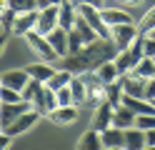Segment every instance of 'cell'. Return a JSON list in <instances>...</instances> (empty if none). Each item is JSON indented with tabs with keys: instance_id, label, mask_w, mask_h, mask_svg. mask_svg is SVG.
Wrapping results in <instances>:
<instances>
[{
	"instance_id": "12",
	"label": "cell",
	"mask_w": 155,
	"mask_h": 150,
	"mask_svg": "<svg viewBox=\"0 0 155 150\" xmlns=\"http://www.w3.org/2000/svg\"><path fill=\"white\" fill-rule=\"evenodd\" d=\"M100 138H103V148H113V150H123L125 148V130L123 128L110 125V128H105L100 133Z\"/></svg>"
},
{
	"instance_id": "36",
	"label": "cell",
	"mask_w": 155,
	"mask_h": 150,
	"mask_svg": "<svg viewBox=\"0 0 155 150\" xmlns=\"http://www.w3.org/2000/svg\"><path fill=\"white\" fill-rule=\"evenodd\" d=\"M10 145H13V135L5 133V130H0V150H8Z\"/></svg>"
},
{
	"instance_id": "16",
	"label": "cell",
	"mask_w": 155,
	"mask_h": 150,
	"mask_svg": "<svg viewBox=\"0 0 155 150\" xmlns=\"http://www.w3.org/2000/svg\"><path fill=\"white\" fill-rule=\"evenodd\" d=\"M78 108L80 105H58L48 118H50L53 123H58V125H70V123L78 120Z\"/></svg>"
},
{
	"instance_id": "10",
	"label": "cell",
	"mask_w": 155,
	"mask_h": 150,
	"mask_svg": "<svg viewBox=\"0 0 155 150\" xmlns=\"http://www.w3.org/2000/svg\"><path fill=\"white\" fill-rule=\"evenodd\" d=\"M38 15H40V8L28 10V13H18L15 23H13V35H25L28 30H33L38 23Z\"/></svg>"
},
{
	"instance_id": "2",
	"label": "cell",
	"mask_w": 155,
	"mask_h": 150,
	"mask_svg": "<svg viewBox=\"0 0 155 150\" xmlns=\"http://www.w3.org/2000/svg\"><path fill=\"white\" fill-rule=\"evenodd\" d=\"M143 40H145V35L140 33L138 38H135V43L130 45V48H125V50H120L118 55H115V65H118V70L120 73H130V70L140 63V60L145 58V48H143Z\"/></svg>"
},
{
	"instance_id": "11",
	"label": "cell",
	"mask_w": 155,
	"mask_h": 150,
	"mask_svg": "<svg viewBox=\"0 0 155 150\" xmlns=\"http://www.w3.org/2000/svg\"><path fill=\"white\" fill-rule=\"evenodd\" d=\"M120 83H123V93L125 95H133V98H145V80L133 75V73H123L120 75Z\"/></svg>"
},
{
	"instance_id": "24",
	"label": "cell",
	"mask_w": 155,
	"mask_h": 150,
	"mask_svg": "<svg viewBox=\"0 0 155 150\" xmlns=\"http://www.w3.org/2000/svg\"><path fill=\"white\" fill-rule=\"evenodd\" d=\"M70 90H73L75 105H85V103H88V88H85V83H83L80 75H73V80H70Z\"/></svg>"
},
{
	"instance_id": "22",
	"label": "cell",
	"mask_w": 155,
	"mask_h": 150,
	"mask_svg": "<svg viewBox=\"0 0 155 150\" xmlns=\"http://www.w3.org/2000/svg\"><path fill=\"white\" fill-rule=\"evenodd\" d=\"M95 73L100 75V80H103V83H113V80H118V78L123 75L120 70H118V65H115V60H105L103 65H98V68H95Z\"/></svg>"
},
{
	"instance_id": "46",
	"label": "cell",
	"mask_w": 155,
	"mask_h": 150,
	"mask_svg": "<svg viewBox=\"0 0 155 150\" xmlns=\"http://www.w3.org/2000/svg\"><path fill=\"white\" fill-rule=\"evenodd\" d=\"M60 3H63V0H60Z\"/></svg>"
},
{
	"instance_id": "26",
	"label": "cell",
	"mask_w": 155,
	"mask_h": 150,
	"mask_svg": "<svg viewBox=\"0 0 155 150\" xmlns=\"http://www.w3.org/2000/svg\"><path fill=\"white\" fill-rule=\"evenodd\" d=\"M70 80H73V73H70V70H65V68H60V70H55V73H53V78L50 80H48V88H53V90H60L63 85H68V83H70Z\"/></svg>"
},
{
	"instance_id": "8",
	"label": "cell",
	"mask_w": 155,
	"mask_h": 150,
	"mask_svg": "<svg viewBox=\"0 0 155 150\" xmlns=\"http://www.w3.org/2000/svg\"><path fill=\"white\" fill-rule=\"evenodd\" d=\"M33 105L28 100H18V103H0V125L8 128L15 118H20L25 110H30Z\"/></svg>"
},
{
	"instance_id": "37",
	"label": "cell",
	"mask_w": 155,
	"mask_h": 150,
	"mask_svg": "<svg viewBox=\"0 0 155 150\" xmlns=\"http://www.w3.org/2000/svg\"><path fill=\"white\" fill-rule=\"evenodd\" d=\"M145 98H148V100H153V98H155V78L145 80Z\"/></svg>"
},
{
	"instance_id": "15",
	"label": "cell",
	"mask_w": 155,
	"mask_h": 150,
	"mask_svg": "<svg viewBox=\"0 0 155 150\" xmlns=\"http://www.w3.org/2000/svg\"><path fill=\"white\" fill-rule=\"evenodd\" d=\"M100 15H103V20L108 23V28H113V25H120V23H135L133 20V15L128 13V10H123V8H100Z\"/></svg>"
},
{
	"instance_id": "20",
	"label": "cell",
	"mask_w": 155,
	"mask_h": 150,
	"mask_svg": "<svg viewBox=\"0 0 155 150\" xmlns=\"http://www.w3.org/2000/svg\"><path fill=\"white\" fill-rule=\"evenodd\" d=\"M125 148H130V150H143V148H148V143H145V130L140 128H128L125 130Z\"/></svg>"
},
{
	"instance_id": "43",
	"label": "cell",
	"mask_w": 155,
	"mask_h": 150,
	"mask_svg": "<svg viewBox=\"0 0 155 150\" xmlns=\"http://www.w3.org/2000/svg\"><path fill=\"white\" fill-rule=\"evenodd\" d=\"M123 3H130V5H138L140 0H123Z\"/></svg>"
},
{
	"instance_id": "35",
	"label": "cell",
	"mask_w": 155,
	"mask_h": 150,
	"mask_svg": "<svg viewBox=\"0 0 155 150\" xmlns=\"http://www.w3.org/2000/svg\"><path fill=\"white\" fill-rule=\"evenodd\" d=\"M143 48H145V55H148V58H155V38L153 35H145Z\"/></svg>"
},
{
	"instance_id": "5",
	"label": "cell",
	"mask_w": 155,
	"mask_h": 150,
	"mask_svg": "<svg viewBox=\"0 0 155 150\" xmlns=\"http://www.w3.org/2000/svg\"><path fill=\"white\" fill-rule=\"evenodd\" d=\"M138 35H140V30H138L135 23H120V25H113L110 28V38H113V43L118 45V50L130 48Z\"/></svg>"
},
{
	"instance_id": "23",
	"label": "cell",
	"mask_w": 155,
	"mask_h": 150,
	"mask_svg": "<svg viewBox=\"0 0 155 150\" xmlns=\"http://www.w3.org/2000/svg\"><path fill=\"white\" fill-rule=\"evenodd\" d=\"M130 73H133V75H138V78H143V80L155 78V58H148V55H145L140 63L130 70Z\"/></svg>"
},
{
	"instance_id": "31",
	"label": "cell",
	"mask_w": 155,
	"mask_h": 150,
	"mask_svg": "<svg viewBox=\"0 0 155 150\" xmlns=\"http://www.w3.org/2000/svg\"><path fill=\"white\" fill-rule=\"evenodd\" d=\"M15 18L18 13L10 8V10H5V13H0V25H3V33H13V23H15Z\"/></svg>"
},
{
	"instance_id": "34",
	"label": "cell",
	"mask_w": 155,
	"mask_h": 150,
	"mask_svg": "<svg viewBox=\"0 0 155 150\" xmlns=\"http://www.w3.org/2000/svg\"><path fill=\"white\" fill-rule=\"evenodd\" d=\"M135 128H140V130H150L155 128V115H135Z\"/></svg>"
},
{
	"instance_id": "3",
	"label": "cell",
	"mask_w": 155,
	"mask_h": 150,
	"mask_svg": "<svg viewBox=\"0 0 155 150\" xmlns=\"http://www.w3.org/2000/svg\"><path fill=\"white\" fill-rule=\"evenodd\" d=\"M23 38L28 40V45L33 48V53L40 58V60H45V63H55V60H60V55H58V53H55V48L50 45V40H48L43 33H38L35 28H33V30H28Z\"/></svg>"
},
{
	"instance_id": "21",
	"label": "cell",
	"mask_w": 155,
	"mask_h": 150,
	"mask_svg": "<svg viewBox=\"0 0 155 150\" xmlns=\"http://www.w3.org/2000/svg\"><path fill=\"white\" fill-rule=\"evenodd\" d=\"M78 148H80V150H100V148H103V138H100V133L90 128L88 133H83V138L78 140Z\"/></svg>"
},
{
	"instance_id": "4",
	"label": "cell",
	"mask_w": 155,
	"mask_h": 150,
	"mask_svg": "<svg viewBox=\"0 0 155 150\" xmlns=\"http://www.w3.org/2000/svg\"><path fill=\"white\" fill-rule=\"evenodd\" d=\"M85 88H88V105L98 108L103 100H105V83L100 80V75L95 73V70H85V73H80Z\"/></svg>"
},
{
	"instance_id": "13",
	"label": "cell",
	"mask_w": 155,
	"mask_h": 150,
	"mask_svg": "<svg viewBox=\"0 0 155 150\" xmlns=\"http://www.w3.org/2000/svg\"><path fill=\"white\" fill-rule=\"evenodd\" d=\"M45 38L50 40V45L55 48V53L60 55V58H65L68 53H70V45H68V30H65V28L58 25V28H53Z\"/></svg>"
},
{
	"instance_id": "7",
	"label": "cell",
	"mask_w": 155,
	"mask_h": 150,
	"mask_svg": "<svg viewBox=\"0 0 155 150\" xmlns=\"http://www.w3.org/2000/svg\"><path fill=\"white\" fill-rule=\"evenodd\" d=\"M58 13H60V5H45L40 8V15H38V23H35V30L38 33L48 35L53 28H58Z\"/></svg>"
},
{
	"instance_id": "38",
	"label": "cell",
	"mask_w": 155,
	"mask_h": 150,
	"mask_svg": "<svg viewBox=\"0 0 155 150\" xmlns=\"http://www.w3.org/2000/svg\"><path fill=\"white\" fill-rule=\"evenodd\" d=\"M145 143H148V148H155V128L145 130Z\"/></svg>"
},
{
	"instance_id": "9",
	"label": "cell",
	"mask_w": 155,
	"mask_h": 150,
	"mask_svg": "<svg viewBox=\"0 0 155 150\" xmlns=\"http://www.w3.org/2000/svg\"><path fill=\"white\" fill-rule=\"evenodd\" d=\"M113 110H115V105L113 103H108V100H103V103L95 108V115H93V130H98V133H103L105 128H110L113 125Z\"/></svg>"
},
{
	"instance_id": "18",
	"label": "cell",
	"mask_w": 155,
	"mask_h": 150,
	"mask_svg": "<svg viewBox=\"0 0 155 150\" xmlns=\"http://www.w3.org/2000/svg\"><path fill=\"white\" fill-rule=\"evenodd\" d=\"M25 70H28V75H30L33 80H40V83H48V80L53 78V73H55V68L50 63H45V60H38V63L25 65Z\"/></svg>"
},
{
	"instance_id": "45",
	"label": "cell",
	"mask_w": 155,
	"mask_h": 150,
	"mask_svg": "<svg viewBox=\"0 0 155 150\" xmlns=\"http://www.w3.org/2000/svg\"><path fill=\"white\" fill-rule=\"evenodd\" d=\"M153 103H155V98H153Z\"/></svg>"
},
{
	"instance_id": "1",
	"label": "cell",
	"mask_w": 155,
	"mask_h": 150,
	"mask_svg": "<svg viewBox=\"0 0 155 150\" xmlns=\"http://www.w3.org/2000/svg\"><path fill=\"white\" fill-rule=\"evenodd\" d=\"M118 53L120 50L113 43V38H98L93 43H85L78 53H68L65 58H60V68L70 70L73 75H80L85 70H95L105 60H115Z\"/></svg>"
},
{
	"instance_id": "32",
	"label": "cell",
	"mask_w": 155,
	"mask_h": 150,
	"mask_svg": "<svg viewBox=\"0 0 155 150\" xmlns=\"http://www.w3.org/2000/svg\"><path fill=\"white\" fill-rule=\"evenodd\" d=\"M10 8L15 13H28V10L38 8V0H10Z\"/></svg>"
},
{
	"instance_id": "42",
	"label": "cell",
	"mask_w": 155,
	"mask_h": 150,
	"mask_svg": "<svg viewBox=\"0 0 155 150\" xmlns=\"http://www.w3.org/2000/svg\"><path fill=\"white\" fill-rule=\"evenodd\" d=\"M83 3H90V5H95V8H103V0H83Z\"/></svg>"
},
{
	"instance_id": "40",
	"label": "cell",
	"mask_w": 155,
	"mask_h": 150,
	"mask_svg": "<svg viewBox=\"0 0 155 150\" xmlns=\"http://www.w3.org/2000/svg\"><path fill=\"white\" fill-rule=\"evenodd\" d=\"M5 45H8V33H0V53L5 50Z\"/></svg>"
},
{
	"instance_id": "30",
	"label": "cell",
	"mask_w": 155,
	"mask_h": 150,
	"mask_svg": "<svg viewBox=\"0 0 155 150\" xmlns=\"http://www.w3.org/2000/svg\"><path fill=\"white\" fill-rule=\"evenodd\" d=\"M58 95V105H75V98H73V90H70V83L63 85L60 90H55Z\"/></svg>"
},
{
	"instance_id": "14",
	"label": "cell",
	"mask_w": 155,
	"mask_h": 150,
	"mask_svg": "<svg viewBox=\"0 0 155 150\" xmlns=\"http://www.w3.org/2000/svg\"><path fill=\"white\" fill-rule=\"evenodd\" d=\"M75 20H78V8L73 0H63L60 3V13H58V25L65 28V30H73L75 28Z\"/></svg>"
},
{
	"instance_id": "19",
	"label": "cell",
	"mask_w": 155,
	"mask_h": 150,
	"mask_svg": "<svg viewBox=\"0 0 155 150\" xmlns=\"http://www.w3.org/2000/svg\"><path fill=\"white\" fill-rule=\"evenodd\" d=\"M113 125L115 128H123V130H128V128H133L135 125V113L128 108V105H115V110H113Z\"/></svg>"
},
{
	"instance_id": "6",
	"label": "cell",
	"mask_w": 155,
	"mask_h": 150,
	"mask_svg": "<svg viewBox=\"0 0 155 150\" xmlns=\"http://www.w3.org/2000/svg\"><path fill=\"white\" fill-rule=\"evenodd\" d=\"M40 118H43V115L38 113L35 108H30V110H25V113H23L20 118H15L13 123L8 125V128H3V130H5V133H10L13 138H15V135H23V133H28V130H30V128H33V125H35Z\"/></svg>"
},
{
	"instance_id": "33",
	"label": "cell",
	"mask_w": 155,
	"mask_h": 150,
	"mask_svg": "<svg viewBox=\"0 0 155 150\" xmlns=\"http://www.w3.org/2000/svg\"><path fill=\"white\" fill-rule=\"evenodd\" d=\"M68 45H70V53H78L85 43H83V38H80V33L73 28V30H68Z\"/></svg>"
},
{
	"instance_id": "25",
	"label": "cell",
	"mask_w": 155,
	"mask_h": 150,
	"mask_svg": "<svg viewBox=\"0 0 155 150\" xmlns=\"http://www.w3.org/2000/svg\"><path fill=\"white\" fill-rule=\"evenodd\" d=\"M105 100L113 103V105H120V100H123V83H120V78L113 80V83H105Z\"/></svg>"
},
{
	"instance_id": "29",
	"label": "cell",
	"mask_w": 155,
	"mask_h": 150,
	"mask_svg": "<svg viewBox=\"0 0 155 150\" xmlns=\"http://www.w3.org/2000/svg\"><path fill=\"white\" fill-rule=\"evenodd\" d=\"M153 28H155V5H153V8L148 10V13H145V15L140 18V23H138V30H140L143 35H148Z\"/></svg>"
},
{
	"instance_id": "28",
	"label": "cell",
	"mask_w": 155,
	"mask_h": 150,
	"mask_svg": "<svg viewBox=\"0 0 155 150\" xmlns=\"http://www.w3.org/2000/svg\"><path fill=\"white\" fill-rule=\"evenodd\" d=\"M18 100H23V93L15 88H8L0 83V103H18Z\"/></svg>"
},
{
	"instance_id": "17",
	"label": "cell",
	"mask_w": 155,
	"mask_h": 150,
	"mask_svg": "<svg viewBox=\"0 0 155 150\" xmlns=\"http://www.w3.org/2000/svg\"><path fill=\"white\" fill-rule=\"evenodd\" d=\"M28 80H30V75H28V70H8V73L0 75V83L8 85V88H15V90H20L23 93V88L28 85Z\"/></svg>"
},
{
	"instance_id": "41",
	"label": "cell",
	"mask_w": 155,
	"mask_h": 150,
	"mask_svg": "<svg viewBox=\"0 0 155 150\" xmlns=\"http://www.w3.org/2000/svg\"><path fill=\"white\" fill-rule=\"evenodd\" d=\"M5 10H10V0H0V13H5Z\"/></svg>"
},
{
	"instance_id": "44",
	"label": "cell",
	"mask_w": 155,
	"mask_h": 150,
	"mask_svg": "<svg viewBox=\"0 0 155 150\" xmlns=\"http://www.w3.org/2000/svg\"><path fill=\"white\" fill-rule=\"evenodd\" d=\"M148 35H153V38H155V28H153V30H150V33H148Z\"/></svg>"
},
{
	"instance_id": "27",
	"label": "cell",
	"mask_w": 155,
	"mask_h": 150,
	"mask_svg": "<svg viewBox=\"0 0 155 150\" xmlns=\"http://www.w3.org/2000/svg\"><path fill=\"white\" fill-rule=\"evenodd\" d=\"M55 108H58V95H55V90H53V88H48V85H45V93H43V115L48 118Z\"/></svg>"
},
{
	"instance_id": "39",
	"label": "cell",
	"mask_w": 155,
	"mask_h": 150,
	"mask_svg": "<svg viewBox=\"0 0 155 150\" xmlns=\"http://www.w3.org/2000/svg\"><path fill=\"white\" fill-rule=\"evenodd\" d=\"M60 5V0H38V8H45V5Z\"/></svg>"
}]
</instances>
